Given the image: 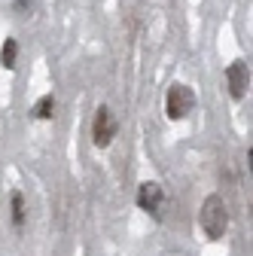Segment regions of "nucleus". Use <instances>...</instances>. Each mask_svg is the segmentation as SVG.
<instances>
[{"instance_id": "20e7f679", "label": "nucleus", "mask_w": 253, "mask_h": 256, "mask_svg": "<svg viewBox=\"0 0 253 256\" xmlns=\"http://www.w3.org/2000/svg\"><path fill=\"white\" fill-rule=\"evenodd\" d=\"M226 86H229V94L235 101H241L244 94H247V86H250V68L238 58V61H232L229 68H226Z\"/></svg>"}, {"instance_id": "f03ea898", "label": "nucleus", "mask_w": 253, "mask_h": 256, "mask_svg": "<svg viewBox=\"0 0 253 256\" xmlns=\"http://www.w3.org/2000/svg\"><path fill=\"white\" fill-rule=\"evenodd\" d=\"M192 110H196V92L189 88L186 82H174V86L168 88V98H165V113H168V119H171V122H180V119H186Z\"/></svg>"}, {"instance_id": "7ed1b4c3", "label": "nucleus", "mask_w": 253, "mask_h": 256, "mask_svg": "<svg viewBox=\"0 0 253 256\" xmlns=\"http://www.w3.org/2000/svg\"><path fill=\"white\" fill-rule=\"evenodd\" d=\"M162 204H165V192H162V186L152 183V180L140 183V189H138V208L146 210V214H152L156 220H159V216H162Z\"/></svg>"}, {"instance_id": "423d86ee", "label": "nucleus", "mask_w": 253, "mask_h": 256, "mask_svg": "<svg viewBox=\"0 0 253 256\" xmlns=\"http://www.w3.org/2000/svg\"><path fill=\"white\" fill-rule=\"evenodd\" d=\"M16 61H18V43H16V37H6L4 46H0V68L16 70Z\"/></svg>"}, {"instance_id": "f257e3e1", "label": "nucleus", "mask_w": 253, "mask_h": 256, "mask_svg": "<svg viewBox=\"0 0 253 256\" xmlns=\"http://www.w3.org/2000/svg\"><path fill=\"white\" fill-rule=\"evenodd\" d=\"M198 226L202 232L210 238V241H220L226 235L229 229V210H226V202L220 198V196H208L202 210H198Z\"/></svg>"}, {"instance_id": "0eeeda50", "label": "nucleus", "mask_w": 253, "mask_h": 256, "mask_svg": "<svg viewBox=\"0 0 253 256\" xmlns=\"http://www.w3.org/2000/svg\"><path fill=\"white\" fill-rule=\"evenodd\" d=\"M30 113H34V119H52V113H55V98H52V94H43V98L34 104V110H30Z\"/></svg>"}, {"instance_id": "39448f33", "label": "nucleus", "mask_w": 253, "mask_h": 256, "mask_svg": "<svg viewBox=\"0 0 253 256\" xmlns=\"http://www.w3.org/2000/svg\"><path fill=\"white\" fill-rule=\"evenodd\" d=\"M113 138H116V119H113V113L107 110V107H98V116H94V132H92V140H94V146H110L113 144Z\"/></svg>"}, {"instance_id": "1a4fd4ad", "label": "nucleus", "mask_w": 253, "mask_h": 256, "mask_svg": "<svg viewBox=\"0 0 253 256\" xmlns=\"http://www.w3.org/2000/svg\"><path fill=\"white\" fill-rule=\"evenodd\" d=\"M30 10H34L30 0H18V4H16V12H30Z\"/></svg>"}, {"instance_id": "6e6552de", "label": "nucleus", "mask_w": 253, "mask_h": 256, "mask_svg": "<svg viewBox=\"0 0 253 256\" xmlns=\"http://www.w3.org/2000/svg\"><path fill=\"white\" fill-rule=\"evenodd\" d=\"M12 222H16V226H24V202H22V192H12Z\"/></svg>"}]
</instances>
